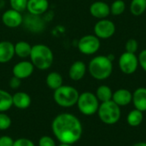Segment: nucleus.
I'll list each match as a JSON object with an SVG mask.
<instances>
[{
	"instance_id": "obj_1",
	"label": "nucleus",
	"mask_w": 146,
	"mask_h": 146,
	"mask_svg": "<svg viewBox=\"0 0 146 146\" xmlns=\"http://www.w3.org/2000/svg\"><path fill=\"white\" fill-rule=\"evenodd\" d=\"M51 129L54 136L61 144L68 145L77 143L83 133L80 121L69 113L56 115L51 123Z\"/></svg>"
},
{
	"instance_id": "obj_2",
	"label": "nucleus",
	"mask_w": 146,
	"mask_h": 146,
	"mask_svg": "<svg viewBox=\"0 0 146 146\" xmlns=\"http://www.w3.org/2000/svg\"><path fill=\"white\" fill-rule=\"evenodd\" d=\"M30 62L34 68L39 70H46L51 67L54 62V55L51 49L43 44H37L32 46Z\"/></svg>"
},
{
	"instance_id": "obj_3",
	"label": "nucleus",
	"mask_w": 146,
	"mask_h": 146,
	"mask_svg": "<svg viewBox=\"0 0 146 146\" xmlns=\"http://www.w3.org/2000/svg\"><path fill=\"white\" fill-rule=\"evenodd\" d=\"M113 61L108 56H97L88 64V71L92 78L98 80H104L113 73Z\"/></svg>"
},
{
	"instance_id": "obj_4",
	"label": "nucleus",
	"mask_w": 146,
	"mask_h": 146,
	"mask_svg": "<svg viewBox=\"0 0 146 146\" xmlns=\"http://www.w3.org/2000/svg\"><path fill=\"white\" fill-rule=\"evenodd\" d=\"M80 93L71 86H62L54 91L53 98L56 104L63 108H70L77 104Z\"/></svg>"
},
{
	"instance_id": "obj_5",
	"label": "nucleus",
	"mask_w": 146,
	"mask_h": 146,
	"mask_svg": "<svg viewBox=\"0 0 146 146\" xmlns=\"http://www.w3.org/2000/svg\"><path fill=\"white\" fill-rule=\"evenodd\" d=\"M97 113L101 121L106 125H114L117 123L121 116V107L112 100L101 103Z\"/></svg>"
},
{
	"instance_id": "obj_6",
	"label": "nucleus",
	"mask_w": 146,
	"mask_h": 146,
	"mask_svg": "<svg viewBox=\"0 0 146 146\" xmlns=\"http://www.w3.org/2000/svg\"><path fill=\"white\" fill-rule=\"evenodd\" d=\"M76 104L80 113L87 116L95 115L99 108L98 98L91 92H85L80 94Z\"/></svg>"
},
{
	"instance_id": "obj_7",
	"label": "nucleus",
	"mask_w": 146,
	"mask_h": 146,
	"mask_svg": "<svg viewBox=\"0 0 146 146\" xmlns=\"http://www.w3.org/2000/svg\"><path fill=\"white\" fill-rule=\"evenodd\" d=\"M101 46L100 38L95 34H87L81 37L78 42V49L80 53L90 56L97 53Z\"/></svg>"
},
{
	"instance_id": "obj_8",
	"label": "nucleus",
	"mask_w": 146,
	"mask_h": 146,
	"mask_svg": "<svg viewBox=\"0 0 146 146\" xmlns=\"http://www.w3.org/2000/svg\"><path fill=\"white\" fill-rule=\"evenodd\" d=\"M118 64L121 71L125 74L129 75L134 74L138 69L139 59L135 54L125 51L121 55Z\"/></svg>"
},
{
	"instance_id": "obj_9",
	"label": "nucleus",
	"mask_w": 146,
	"mask_h": 146,
	"mask_svg": "<svg viewBox=\"0 0 146 146\" xmlns=\"http://www.w3.org/2000/svg\"><path fill=\"white\" fill-rule=\"evenodd\" d=\"M115 33V23L108 19L99 20L94 26V34L102 39L111 38Z\"/></svg>"
},
{
	"instance_id": "obj_10",
	"label": "nucleus",
	"mask_w": 146,
	"mask_h": 146,
	"mask_svg": "<svg viewBox=\"0 0 146 146\" xmlns=\"http://www.w3.org/2000/svg\"><path fill=\"white\" fill-rule=\"evenodd\" d=\"M2 21L7 27L16 28L23 23V16L21 12L9 9L3 13Z\"/></svg>"
},
{
	"instance_id": "obj_11",
	"label": "nucleus",
	"mask_w": 146,
	"mask_h": 146,
	"mask_svg": "<svg viewBox=\"0 0 146 146\" xmlns=\"http://www.w3.org/2000/svg\"><path fill=\"white\" fill-rule=\"evenodd\" d=\"M34 71V66L30 61H21L17 62L12 69L13 76L19 78L20 80L27 79L30 77Z\"/></svg>"
},
{
	"instance_id": "obj_12",
	"label": "nucleus",
	"mask_w": 146,
	"mask_h": 146,
	"mask_svg": "<svg viewBox=\"0 0 146 146\" xmlns=\"http://www.w3.org/2000/svg\"><path fill=\"white\" fill-rule=\"evenodd\" d=\"M90 14L99 20L106 19L110 15V8L108 3L103 1H96L90 5Z\"/></svg>"
},
{
	"instance_id": "obj_13",
	"label": "nucleus",
	"mask_w": 146,
	"mask_h": 146,
	"mask_svg": "<svg viewBox=\"0 0 146 146\" xmlns=\"http://www.w3.org/2000/svg\"><path fill=\"white\" fill-rule=\"evenodd\" d=\"M49 9L48 0H28L27 9L30 15L40 16Z\"/></svg>"
},
{
	"instance_id": "obj_14",
	"label": "nucleus",
	"mask_w": 146,
	"mask_h": 146,
	"mask_svg": "<svg viewBox=\"0 0 146 146\" xmlns=\"http://www.w3.org/2000/svg\"><path fill=\"white\" fill-rule=\"evenodd\" d=\"M86 65L82 61H75L74 62L69 69H68V75L72 80L79 81L84 78L86 73Z\"/></svg>"
},
{
	"instance_id": "obj_15",
	"label": "nucleus",
	"mask_w": 146,
	"mask_h": 146,
	"mask_svg": "<svg viewBox=\"0 0 146 146\" xmlns=\"http://www.w3.org/2000/svg\"><path fill=\"white\" fill-rule=\"evenodd\" d=\"M15 55V44L7 40L0 41V63H7Z\"/></svg>"
},
{
	"instance_id": "obj_16",
	"label": "nucleus",
	"mask_w": 146,
	"mask_h": 146,
	"mask_svg": "<svg viewBox=\"0 0 146 146\" xmlns=\"http://www.w3.org/2000/svg\"><path fill=\"white\" fill-rule=\"evenodd\" d=\"M133 100V93L127 89H118L115 92H113L112 101L115 103L120 107H124L132 103Z\"/></svg>"
},
{
	"instance_id": "obj_17",
	"label": "nucleus",
	"mask_w": 146,
	"mask_h": 146,
	"mask_svg": "<svg viewBox=\"0 0 146 146\" xmlns=\"http://www.w3.org/2000/svg\"><path fill=\"white\" fill-rule=\"evenodd\" d=\"M136 110H139L142 112L146 111V88L139 87L133 93L132 100Z\"/></svg>"
},
{
	"instance_id": "obj_18",
	"label": "nucleus",
	"mask_w": 146,
	"mask_h": 146,
	"mask_svg": "<svg viewBox=\"0 0 146 146\" xmlns=\"http://www.w3.org/2000/svg\"><path fill=\"white\" fill-rule=\"evenodd\" d=\"M13 106L19 110H26L31 105V97L24 92H18L12 95Z\"/></svg>"
},
{
	"instance_id": "obj_19",
	"label": "nucleus",
	"mask_w": 146,
	"mask_h": 146,
	"mask_svg": "<svg viewBox=\"0 0 146 146\" xmlns=\"http://www.w3.org/2000/svg\"><path fill=\"white\" fill-rule=\"evenodd\" d=\"M32 45L27 41L21 40L15 44V55L20 58H27L30 56Z\"/></svg>"
},
{
	"instance_id": "obj_20",
	"label": "nucleus",
	"mask_w": 146,
	"mask_h": 146,
	"mask_svg": "<svg viewBox=\"0 0 146 146\" xmlns=\"http://www.w3.org/2000/svg\"><path fill=\"white\" fill-rule=\"evenodd\" d=\"M45 83H46L47 86L50 89L55 91V90L58 89L60 86H62L63 79H62V76L59 73H57V72H50L46 76Z\"/></svg>"
},
{
	"instance_id": "obj_21",
	"label": "nucleus",
	"mask_w": 146,
	"mask_h": 146,
	"mask_svg": "<svg viewBox=\"0 0 146 146\" xmlns=\"http://www.w3.org/2000/svg\"><path fill=\"white\" fill-rule=\"evenodd\" d=\"M95 95L98 98L99 102L104 103V102H108V101L112 100L113 92L110 86L106 85H102L98 87Z\"/></svg>"
},
{
	"instance_id": "obj_22",
	"label": "nucleus",
	"mask_w": 146,
	"mask_h": 146,
	"mask_svg": "<svg viewBox=\"0 0 146 146\" xmlns=\"http://www.w3.org/2000/svg\"><path fill=\"white\" fill-rule=\"evenodd\" d=\"M143 120H144L143 112L139 110H136V109L131 110L128 113L127 117V124L131 127H139L142 123Z\"/></svg>"
},
{
	"instance_id": "obj_23",
	"label": "nucleus",
	"mask_w": 146,
	"mask_h": 146,
	"mask_svg": "<svg viewBox=\"0 0 146 146\" xmlns=\"http://www.w3.org/2000/svg\"><path fill=\"white\" fill-rule=\"evenodd\" d=\"M12 106V95L3 89H0V112L7 111Z\"/></svg>"
},
{
	"instance_id": "obj_24",
	"label": "nucleus",
	"mask_w": 146,
	"mask_h": 146,
	"mask_svg": "<svg viewBox=\"0 0 146 146\" xmlns=\"http://www.w3.org/2000/svg\"><path fill=\"white\" fill-rule=\"evenodd\" d=\"M146 10V0H132L130 3V12L133 15L139 16Z\"/></svg>"
},
{
	"instance_id": "obj_25",
	"label": "nucleus",
	"mask_w": 146,
	"mask_h": 146,
	"mask_svg": "<svg viewBox=\"0 0 146 146\" xmlns=\"http://www.w3.org/2000/svg\"><path fill=\"white\" fill-rule=\"evenodd\" d=\"M110 8V14L118 16L124 13L126 9V3L123 0H115L111 3Z\"/></svg>"
},
{
	"instance_id": "obj_26",
	"label": "nucleus",
	"mask_w": 146,
	"mask_h": 146,
	"mask_svg": "<svg viewBox=\"0 0 146 146\" xmlns=\"http://www.w3.org/2000/svg\"><path fill=\"white\" fill-rule=\"evenodd\" d=\"M27 1L28 0H9V4L11 9L21 13L27 9Z\"/></svg>"
},
{
	"instance_id": "obj_27",
	"label": "nucleus",
	"mask_w": 146,
	"mask_h": 146,
	"mask_svg": "<svg viewBox=\"0 0 146 146\" xmlns=\"http://www.w3.org/2000/svg\"><path fill=\"white\" fill-rule=\"evenodd\" d=\"M10 126H11L10 117L7 114L3 112H0V130L1 131L7 130L10 127Z\"/></svg>"
},
{
	"instance_id": "obj_28",
	"label": "nucleus",
	"mask_w": 146,
	"mask_h": 146,
	"mask_svg": "<svg viewBox=\"0 0 146 146\" xmlns=\"http://www.w3.org/2000/svg\"><path fill=\"white\" fill-rule=\"evenodd\" d=\"M138 49H139V43L136 39L130 38L127 41V43L125 44V50L127 52L135 54L137 52Z\"/></svg>"
},
{
	"instance_id": "obj_29",
	"label": "nucleus",
	"mask_w": 146,
	"mask_h": 146,
	"mask_svg": "<svg viewBox=\"0 0 146 146\" xmlns=\"http://www.w3.org/2000/svg\"><path fill=\"white\" fill-rule=\"evenodd\" d=\"M38 146H56V145L51 137L43 136L38 140Z\"/></svg>"
},
{
	"instance_id": "obj_30",
	"label": "nucleus",
	"mask_w": 146,
	"mask_h": 146,
	"mask_svg": "<svg viewBox=\"0 0 146 146\" xmlns=\"http://www.w3.org/2000/svg\"><path fill=\"white\" fill-rule=\"evenodd\" d=\"M13 146H35L33 142L28 139H25V138H21V139H17L14 141Z\"/></svg>"
},
{
	"instance_id": "obj_31",
	"label": "nucleus",
	"mask_w": 146,
	"mask_h": 146,
	"mask_svg": "<svg viewBox=\"0 0 146 146\" xmlns=\"http://www.w3.org/2000/svg\"><path fill=\"white\" fill-rule=\"evenodd\" d=\"M138 59H139V65H140L142 69L146 72V49L143 50L139 53Z\"/></svg>"
},
{
	"instance_id": "obj_32",
	"label": "nucleus",
	"mask_w": 146,
	"mask_h": 146,
	"mask_svg": "<svg viewBox=\"0 0 146 146\" xmlns=\"http://www.w3.org/2000/svg\"><path fill=\"white\" fill-rule=\"evenodd\" d=\"M14 140L9 136H2L0 137V146H13Z\"/></svg>"
},
{
	"instance_id": "obj_33",
	"label": "nucleus",
	"mask_w": 146,
	"mask_h": 146,
	"mask_svg": "<svg viewBox=\"0 0 146 146\" xmlns=\"http://www.w3.org/2000/svg\"><path fill=\"white\" fill-rule=\"evenodd\" d=\"M21 84V80H20L17 77L13 76L9 80V86L11 89H18L20 87Z\"/></svg>"
},
{
	"instance_id": "obj_34",
	"label": "nucleus",
	"mask_w": 146,
	"mask_h": 146,
	"mask_svg": "<svg viewBox=\"0 0 146 146\" xmlns=\"http://www.w3.org/2000/svg\"><path fill=\"white\" fill-rule=\"evenodd\" d=\"M133 146H146V142H139L134 144Z\"/></svg>"
},
{
	"instance_id": "obj_35",
	"label": "nucleus",
	"mask_w": 146,
	"mask_h": 146,
	"mask_svg": "<svg viewBox=\"0 0 146 146\" xmlns=\"http://www.w3.org/2000/svg\"><path fill=\"white\" fill-rule=\"evenodd\" d=\"M59 146H73V145H68V144H60Z\"/></svg>"
}]
</instances>
